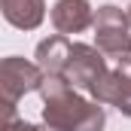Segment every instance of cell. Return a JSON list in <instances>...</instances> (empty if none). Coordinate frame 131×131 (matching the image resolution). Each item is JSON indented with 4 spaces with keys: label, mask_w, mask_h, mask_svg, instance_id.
I'll return each mask as SVG.
<instances>
[{
    "label": "cell",
    "mask_w": 131,
    "mask_h": 131,
    "mask_svg": "<svg viewBox=\"0 0 131 131\" xmlns=\"http://www.w3.org/2000/svg\"><path fill=\"white\" fill-rule=\"evenodd\" d=\"M92 101L98 104H113L125 116H131V58H122L116 70H107L98 82L89 89Z\"/></svg>",
    "instance_id": "cell-5"
},
{
    "label": "cell",
    "mask_w": 131,
    "mask_h": 131,
    "mask_svg": "<svg viewBox=\"0 0 131 131\" xmlns=\"http://www.w3.org/2000/svg\"><path fill=\"white\" fill-rule=\"evenodd\" d=\"M46 73L40 70L37 61H25L18 55H9L0 61V98H3V113L6 122L15 119V104L28 92H40Z\"/></svg>",
    "instance_id": "cell-2"
},
{
    "label": "cell",
    "mask_w": 131,
    "mask_h": 131,
    "mask_svg": "<svg viewBox=\"0 0 131 131\" xmlns=\"http://www.w3.org/2000/svg\"><path fill=\"white\" fill-rule=\"evenodd\" d=\"M125 12H128V25H131V6H128V9H125Z\"/></svg>",
    "instance_id": "cell-10"
},
{
    "label": "cell",
    "mask_w": 131,
    "mask_h": 131,
    "mask_svg": "<svg viewBox=\"0 0 131 131\" xmlns=\"http://www.w3.org/2000/svg\"><path fill=\"white\" fill-rule=\"evenodd\" d=\"M52 25L58 34H82L89 25H95V9L89 0H58L52 6Z\"/></svg>",
    "instance_id": "cell-6"
},
{
    "label": "cell",
    "mask_w": 131,
    "mask_h": 131,
    "mask_svg": "<svg viewBox=\"0 0 131 131\" xmlns=\"http://www.w3.org/2000/svg\"><path fill=\"white\" fill-rule=\"evenodd\" d=\"M95 43L107 58H131V25L128 12L107 3L95 12Z\"/></svg>",
    "instance_id": "cell-3"
},
{
    "label": "cell",
    "mask_w": 131,
    "mask_h": 131,
    "mask_svg": "<svg viewBox=\"0 0 131 131\" xmlns=\"http://www.w3.org/2000/svg\"><path fill=\"white\" fill-rule=\"evenodd\" d=\"M107 73V58L98 46H89V43H73L70 49V61H67L64 79L73 89H92L101 76Z\"/></svg>",
    "instance_id": "cell-4"
},
{
    "label": "cell",
    "mask_w": 131,
    "mask_h": 131,
    "mask_svg": "<svg viewBox=\"0 0 131 131\" xmlns=\"http://www.w3.org/2000/svg\"><path fill=\"white\" fill-rule=\"evenodd\" d=\"M0 6H3V18L18 31H34L46 18L43 0H0Z\"/></svg>",
    "instance_id": "cell-8"
},
{
    "label": "cell",
    "mask_w": 131,
    "mask_h": 131,
    "mask_svg": "<svg viewBox=\"0 0 131 131\" xmlns=\"http://www.w3.org/2000/svg\"><path fill=\"white\" fill-rule=\"evenodd\" d=\"M43 122L52 131H104L107 113L98 101L82 98L64 76H46L40 85Z\"/></svg>",
    "instance_id": "cell-1"
},
{
    "label": "cell",
    "mask_w": 131,
    "mask_h": 131,
    "mask_svg": "<svg viewBox=\"0 0 131 131\" xmlns=\"http://www.w3.org/2000/svg\"><path fill=\"white\" fill-rule=\"evenodd\" d=\"M3 131H52V128H49V125L40 128V125H31V122H25V119H12V122H3Z\"/></svg>",
    "instance_id": "cell-9"
},
{
    "label": "cell",
    "mask_w": 131,
    "mask_h": 131,
    "mask_svg": "<svg viewBox=\"0 0 131 131\" xmlns=\"http://www.w3.org/2000/svg\"><path fill=\"white\" fill-rule=\"evenodd\" d=\"M70 49H73V43L64 34H55V37H49V40H43L37 46L34 58H37V64H40V70L46 76H64L67 61H70Z\"/></svg>",
    "instance_id": "cell-7"
}]
</instances>
